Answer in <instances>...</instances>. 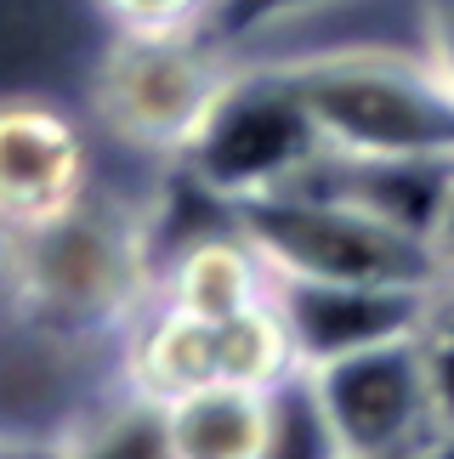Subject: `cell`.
Listing matches in <instances>:
<instances>
[{"label":"cell","mask_w":454,"mask_h":459,"mask_svg":"<svg viewBox=\"0 0 454 459\" xmlns=\"http://www.w3.org/2000/svg\"><path fill=\"white\" fill-rule=\"evenodd\" d=\"M0 295L17 307V317L63 341L131 329L136 312L153 301L148 227L85 193L63 216L6 233Z\"/></svg>","instance_id":"6da1fadb"},{"label":"cell","mask_w":454,"mask_h":459,"mask_svg":"<svg viewBox=\"0 0 454 459\" xmlns=\"http://www.w3.org/2000/svg\"><path fill=\"white\" fill-rule=\"evenodd\" d=\"M329 153L346 159H454V97L421 51L329 46L278 57Z\"/></svg>","instance_id":"7a4b0ae2"},{"label":"cell","mask_w":454,"mask_h":459,"mask_svg":"<svg viewBox=\"0 0 454 459\" xmlns=\"http://www.w3.org/2000/svg\"><path fill=\"white\" fill-rule=\"evenodd\" d=\"M273 278L307 284H438V244L341 193L290 182L222 210Z\"/></svg>","instance_id":"3957f363"},{"label":"cell","mask_w":454,"mask_h":459,"mask_svg":"<svg viewBox=\"0 0 454 459\" xmlns=\"http://www.w3.org/2000/svg\"><path fill=\"white\" fill-rule=\"evenodd\" d=\"M324 153L319 131L295 97L284 63H233L227 57L222 91L199 119L194 143L177 153V170L222 210L256 193L290 187Z\"/></svg>","instance_id":"277c9868"},{"label":"cell","mask_w":454,"mask_h":459,"mask_svg":"<svg viewBox=\"0 0 454 459\" xmlns=\"http://www.w3.org/2000/svg\"><path fill=\"white\" fill-rule=\"evenodd\" d=\"M227 57L199 29L119 34L97 68V114L119 143L177 159L222 91Z\"/></svg>","instance_id":"5b68a950"},{"label":"cell","mask_w":454,"mask_h":459,"mask_svg":"<svg viewBox=\"0 0 454 459\" xmlns=\"http://www.w3.org/2000/svg\"><path fill=\"white\" fill-rule=\"evenodd\" d=\"M341 459H409L443 426L421 334H397L301 368Z\"/></svg>","instance_id":"8992f818"},{"label":"cell","mask_w":454,"mask_h":459,"mask_svg":"<svg viewBox=\"0 0 454 459\" xmlns=\"http://www.w3.org/2000/svg\"><path fill=\"white\" fill-rule=\"evenodd\" d=\"M273 307L284 317L295 368L329 363L341 351L421 334L438 284H307V278H273Z\"/></svg>","instance_id":"52a82bcc"},{"label":"cell","mask_w":454,"mask_h":459,"mask_svg":"<svg viewBox=\"0 0 454 459\" xmlns=\"http://www.w3.org/2000/svg\"><path fill=\"white\" fill-rule=\"evenodd\" d=\"M92 193V148L40 97L0 102V227H40Z\"/></svg>","instance_id":"ba28073f"},{"label":"cell","mask_w":454,"mask_h":459,"mask_svg":"<svg viewBox=\"0 0 454 459\" xmlns=\"http://www.w3.org/2000/svg\"><path fill=\"white\" fill-rule=\"evenodd\" d=\"M273 295V273L256 255V244L239 233L233 221L211 227V233L188 238L177 255L165 261V273H153V307H170L182 317H233L244 307Z\"/></svg>","instance_id":"9c48e42d"},{"label":"cell","mask_w":454,"mask_h":459,"mask_svg":"<svg viewBox=\"0 0 454 459\" xmlns=\"http://www.w3.org/2000/svg\"><path fill=\"white\" fill-rule=\"evenodd\" d=\"M177 459H261L267 454V392L261 385H194L165 397Z\"/></svg>","instance_id":"30bf717a"},{"label":"cell","mask_w":454,"mask_h":459,"mask_svg":"<svg viewBox=\"0 0 454 459\" xmlns=\"http://www.w3.org/2000/svg\"><path fill=\"white\" fill-rule=\"evenodd\" d=\"M63 459H177L165 397L119 380L109 397H92L57 431Z\"/></svg>","instance_id":"8fae6325"},{"label":"cell","mask_w":454,"mask_h":459,"mask_svg":"<svg viewBox=\"0 0 454 459\" xmlns=\"http://www.w3.org/2000/svg\"><path fill=\"white\" fill-rule=\"evenodd\" d=\"M319 6L324 0H211L199 34L222 51V57H233L239 46H250V40H261V34L284 29V23H295V17H307Z\"/></svg>","instance_id":"7c38bea8"},{"label":"cell","mask_w":454,"mask_h":459,"mask_svg":"<svg viewBox=\"0 0 454 459\" xmlns=\"http://www.w3.org/2000/svg\"><path fill=\"white\" fill-rule=\"evenodd\" d=\"M114 17L119 34H177V29H199L211 0H97Z\"/></svg>","instance_id":"4fadbf2b"},{"label":"cell","mask_w":454,"mask_h":459,"mask_svg":"<svg viewBox=\"0 0 454 459\" xmlns=\"http://www.w3.org/2000/svg\"><path fill=\"white\" fill-rule=\"evenodd\" d=\"M426 363H432V392H438V414L443 426H454V295L438 290V307H432L426 329H421Z\"/></svg>","instance_id":"5bb4252c"},{"label":"cell","mask_w":454,"mask_h":459,"mask_svg":"<svg viewBox=\"0 0 454 459\" xmlns=\"http://www.w3.org/2000/svg\"><path fill=\"white\" fill-rule=\"evenodd\" d=\"M421 57L454 97V0H421Z\"/></svg>","instance_id":"9a60e30c"},{"label":"cell","mask_w":454,"mask_h":459,"mask_svg":"<svg viewBox=\"0 0 454 459\" xmlns=\"http://www.w3.org/2000/svg\"><path fill=\"white\" fill-rule=\"evenodd\" d=\"M0 459H63L51 437H0Z\"/></svg>","instance_id":"2e32d148"},{"label":"cell","mask_w":454,"mask_h":459,"mask_svg":"<svg viewBox=\"0 0 454 459\" xmlns=\"http://www.w3.org/2000/svg\"><path fill=\"white\" fill-rule=\"evenodd\" d=\"M454 255V165H449V187H443V210H438V261Z\"/></svg>","instance_id":"e0dca14e"},{"label":"cell","mask_w":454,"mask_h":459,"mask_svg":"<svg viewBox=\"0 0 454 459\" xmlns=\"http://www.w3.org/2000/svg\"><path fill=\"white\" fill-rule=\"evenodd\" d=\"M409 459H454V426H438Z\"/></svg>","instance_id":"ac0fdd59"}]
</instances>
